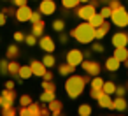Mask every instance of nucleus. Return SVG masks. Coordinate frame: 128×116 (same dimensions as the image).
<instances>
[{
  "instance_id": "f257e3e1",
  "label": "nucleus",
  "mask_w": 128,
  "mask_h": 116,
  "mask_svg": "<svg viewBox=\"0 0 128 116\" xmlns=\"http://www.w3.org/2000/svg\"><path fill=\"white\" fill-rule=\"evenodd\" d=\"M70 37H74L81 44H90L95 41V28L90 23H79L76 28L70 30Z\"/></svg>"
},
{
  "instance_id": "f03ea898",
  "label": "nucleus",
  "mask_w": 128,
  "mask_h": 116,
  "mask_svg": "<svg viewBox=\"0 0 128 116\" xmlns=\"http://www.w3.org/2000/svg\"><path fill=\"white\" fill-rule=\"evenodd\" d=\"M84 86H86L84 76H72V74H70V77H68L67 83H65V91H67V95H68L70 98H77V97L82 93Z\"/></svg>"
},
{
  "instance_id": "7ed1b4c3",
  "label": "nucleus",
  "mask_w": 128,
  "mask_h": 116,
  "mask_svg": "<svg viewBox=\"0 0 128 116\" xmlns=\"http://www.w3.org/2000/svg\"><path fill=\"white\" fill-rule=\"evenodd\" d=\"M110 21H112L116 27L124 28V27L128 25V11H126L123 6L118 7V9H114V11L110 13Z\"/></svg>"
},
{
  "instance_id": "20e7f679",
  "label": "nucleus",
  "mask_w": 128,
  "mask_h": 116,
  "mask_svg": "<svg viewBox=\"0 0 128 116\" xmlns=\"http://www.w3.org/2000/svg\"><path fill=\"white\" fill-rule=\"evenodd\" d=\"M81 67H82L84 72L90 74V76H98L100 70H102V65H100L98 62H95V60H90V58H88V60H82Z\"/></svg>"
},
{
  "instance_id": "39448f33",
  "label": "nucleus",
  "mask_w": 128,
  "mask_h": 116,
  "mask_svg": "<svg viewBox=\"0 0 128 116\" xmlns=\"http://www.w3.org/2000/svg\"><path fill=\"white\" fill-rule=\"evenodd\" d=\"M82 60H84V55H82L81 49H70V51L67 53V63H70V65H74V67L81 65Z\"/></svg>"
},
{
  "instance_id": "423d86ee",
  "label": "nucleus",
  "mask_w": 128,
  "mask_h": 116,
  "mask_svg": "<svg viewBox=\"0 0 128 116\" xmlns=\"http://www.w3.org/2000/svg\"><path fill=\"white\" fill-rule=\"evenodd\" d=\"M39 11H40V14H44V16L54 14V11H56V2H54V0H40Z\"/></svg>"
},
{
  "instance_id": "0eeeda50",
  "label": "nucleus",
  "mask_w": 128,
  "mask_h": 116,
  "mask_svg": "<svg viewBox=\"0 0 128 116\" xmlns=\"http://www.w3.org/2000/svg\"><path fill=\"white\" fill-rule=\"evenodd\" d=\"M95 13H96V7H95V6H91L90 2H88V4H84L82 7H79V9H77V16H79L81 20H84V21H88V20H90Z\"/></svg>"
},
{
  "instance_id": "6e6552de",
  "label": "nucleus",
  "mask_w": 128,
  "mask_h": 116,
  "mask_svg": "<svg viewBox=\"0 0 128 116\" xmlns=\"http://www.w3.org/2000/svg\"><path fill=\"white\" fill-rule=\"evenodd\" d=\"M30 16H32V9H30L28 6L18 7V11H16V20H18V21H21V23L30 21Z\"/></svg>"
},
{
  "instance_id": "1a4fd4ad",
  "label": "nucleus",
  "mask_w": 128,
  "mask_h": 116,
  "mask_svg": "<svg viewBox=\"0 0 128 116\" xmlns=\"http://www.w3.org/2000/svg\"><path fill=\"white\" fill-rule=\"evenodd\" d=\"M30 69H32V74L34 76H39V77H42L44 74H46V70H48V67L42 63V60L39 62V60H34L32 63H30Z\"/></svg>"
},
{
  "instance_id": "9d476101",
  "label": "nucleus",
  "mask_w": 128,
  "mask_h": 116,
  "mask_svg": "<svg viewBox=\"0 0 128 116\" xmlns=\"http://www.w3.org/2000/svg\"><path fill=\"white\" fill-rule=\"evenodd\" d=\"M128 44V34L124 32H116L112 35V46L114 48H121V46H126Z\"/></svg>"
},
{
  "instance_id": "9b49d317",
  "label": "nucleus",
  "mask_w": 128,
  "mask_h": 116,
  "mask_svg": "<svg viewBox=\"0 0 128 116\" xmlns=\"http://www.w3.org/2000/svg\"><path fill=\"white\" fill-rule=\"evenodd\" d=\"M39 44H40V48H42L46 53H53V51H54V41H53L49 35H42L40 41H39Z\"/></svg>"
},
{
  "instance_id": "f8f14e48",
  "label": "nucleus",
  "mask_w": 128,
  "mask_h": 116,
  "mask_svg": "<svg viewBox=\"0 0 128 116\" xmlns=\"http://www.w3.org/2000/svg\"><path fill=\"white\" fill-rule=\"evenodd\" d=\"M2 98H4V102H2V105L0 107H6V105H12L14 104V100H16V93H14V90H4L2 91Z\"/></svg>"
},
{
  "instance_id": "ddd939ff",
  "label": "nucleus",
  "mask_w": 128,
  "mask_h": 116,
  "mask_svg": "<svg viewBox=\"0 0 128 116\" xmlns=\"http://www.w3.org/2000/svg\"><path fill=\"white\" fill-rule=\"evenodd\" d=\"M109 28H110V25H109L107 21H104L100 27H96V28H95V39H104V37L107 35Z\"/></svg>"
},
{
  "instance_id": "4468645a",
  "label": "nucleus",
  "mask_w": 128,
  "mask_h": 116,
  "mask_svg": "<svg viewBox=\"0 0 128 116\" xmlns=\"http://www.w3.org/2000/svg\"><path fill=\"white\" fill-rule=\"evenodd\" d=\"M119 67H121V62H119L116 56H110V58H107V62H105V69H107L109 72H116Z\"/></svg>"
},
{
  "instance_id": "2eb2a0df",
  "label": "nucleus",
  "mask_w": 128,
  "mask_h": 116,
  "mask_svg": "<svg viewBox=\"0 0 128 116\" xmlns=\"http://www.w3.org/2000/svg\"><path fill=\"white\" fill-rule=\"evenodd\" d=\"M48 107H49V112H51V114H54V116H58V114L62 112V107H63V104H62L60 100H56V98H53L51 102H48Z\"/></svg>"
},
{
  "instance_id": "dca6fc26",
  "label": "nucleus",
  "mask_w": 128,
  "mask_h": 116,
  "mask_svg": "<svg viewBox=\"0 0 128 116\" xmlns=\"http://www.w3.org/2000/svg\"><path fill=\"white\" fill-rule=\"evenodd\" d=\"M96 100H98V105H100V107H104V109H112V98H110V95L104 93V95L98 97Z\"/></svg>"
},
{
  "instance_id": "f3484780",
  "label": "nucleus",
  "mask_w": 128,
  "mask_h": 116,
  "mask_svg": "<svg viewBox=\"0 0 128 116\" xmlns=\"http://www.w3.org/2000/svg\"><path fill=\"white\" fill-rule=\"evenodd\" d=\"M44 21L40 20V21H37V23H32V34L35 35V37H42L44 35Z\"/></svg>"
},
{
  "instance_id": "a211bd4d",
  "label": "nucleus",
  "mask_w": 128,
  "mask_h": 116,
  "mask_svg": "<svg viewBox=\"0 0 128 116\" xmlns=\"http://www.w3.org/2000/svg\"><path fill=\"white\" fill-rule=\"evenodd\" d=\"M30 76H34L32 74V69H30V65H20V72H18V77L23 81V79H28Z\"/></svg>"
},
{
  "instance_id": "6ab92c4d",
  "label": "nucleus",
  "mask_w": 128,
  "mask_h": 116,
  "mask_svg": "<svg viewBox=\"0 0 128 116\" xmlns=\"http://www.w3.org/2000/svg\"><path fill=\"white\" fill-rule=\"evenodd\" d=\"M25 111H26V116H39L40 114V105L32 102L30 105H25Z\"/></svg>"
},
{
  "instance_id": "aec40b11",
  "label": "nucleus",
  "mask_w": 128,
  "mask_h": 116,
  "mask_svg": "<svg viewBox=\"0 0 128 116\" xmlns=\"http://www.w3.org/2000/svg\"><path fill=\"white\" fill-rule=\"evenodd\" d=\"M112 56H116L119 62H124V60L128 58V49H126V46L116 48V51H114V55H112Z\"/></svg>"
},
{
  "instance_id": "412c9836",
  "label": "nucleus",
  "mask_w": 128,
  "mask_h": 116,
  "mask_svg": "<svg viewBox=\"0 0 128 116\" xmlns=\"http://www.w3.org/2000/svg\"><path fill=\"white\" fill-rule=\"evenodd\" d=\"M112 109L124 111V109H126V100H124V97H116V98L112 100Z\"/></svg>"
},
{
  "instance_id": "4be33fe9",
  "label": "nucleus",
  "mask_w": 128,
  "mask_h": 116,
  "mask_svg": "<svg viewBox=\"0 0 128 116\" xmlns=\"http://www.w3.org/2000/svg\"><path fill=\"white\" fill-rule=\"evenodd\" d=\"M104 21H105V20H104V18L100 16V13H95V14H93V16H91V18L88 20V23H90V25H91L93 28H96V27H100V25H102Z\"/></svg>"
},
{
  "instance_id": "5701e85b",
  "label": "nucleus",
  "mask_w": 128,
  "mask_h": 116,
  "mask_svg": "<svg viewBox=\"0 0 128 116\" xmlns=\"http://www.w3.org/2000/svg\"><path fill=\"white\" fill-rule=\"evenodd\" d=\"M74 70H76V67L70 65V63H62V65L58 67V72H60L62 76H70Z\"/></svg>"
},
{
  "instance_id": "b1692460",
  "label": "nucleus",
  "mask_w": 128,
  "mask_h": 116,
  "mask_svg": "<svg viewBox=\"0 0 128 116\" xmlns=\"http://www.w3.org/2000/svg\"><path fill=\"white\" fill-rule=\"evenodd\" d=\"M18 55H20V49H18V46H14V44H11V46L7 48V51H6V58H7V60H14Z\"/></svg>"
},
{
  "instance_id": "393cba45",
  "label": "nucleus",
  "mask_w": 128,
  "mask_h": 116,
  "mask_svg": "<svg viewBox=\"0 0 128 116\" xmlns=\"http://www.w3.org/2000/svg\"><path fill=\"white\" fill-rule=\"evenodd\" d=\"M18 72H20V63L14 62V60H9V62H7V74L18 76Z\"/></svg>"
},
{
  "instance_id": "a878e982",
  "label": "nucleus",
  "mask_w": 128,
  "mask_h": 116,
  "mask_svg": "<svg viewBox=\"0 0 128 116\" xmlns=\"http://www.w3.org/2000/svg\"><path fill=\"white\" fill-rule=\"evenodd\" d=\"M42 63L49 69V67H53L54 63H56V60H54V56H53V53H46L44 55V58H42Z\"/></svg>"
},
{
  "instance_id": "bb28decb",
  "label": "nucleus",
  "mask_w": 128,
  "mask_h": 116,
  "mask_svg": "<svg viewBox=\"0 0 128 116\" xmlns=\"http://www.w3.org/2000/svg\"><path fill=\"white\" fill-rule=\"evenodd\" d=\"M102 90H104V93L112 95V93L116 91V84H114L112 81H105V83H104V86H102Z\"/></svg>"
},
{
  "instance_id": "cd10ccee",
  "label": "nucleus",
  "mask_w": 128,
  "mask_h": 116,
  "mask_svg": "<svg viewBox=\"0 0 128 116\" xmlns=\"http://www.w3.org/2000/svg\"><path fill=\"white\" fill-rule=\"evenodd\" d=\"M53 98H54V91L44 90V93H40V102H42V104H48V102H51Z\"/></svg>"
},
{
  "instance_id": "c85d7f7f",
  "label": "nucleus",
  "mask_w": 128,
  "mask_h": 116,
  "mask_svg": "<svg viewBox=\"0 0 128 116\" xmlns=\"http://www.w3.org/2000/svg\"><path fill=\"white\" fill-rule=\"evenodd\" d=\"M81 2L79 0H62V6L65 7V9H74V7H77Z\"/></svg>"
},
{
  "instance_id": "c756f323",
  "label": "nucleus",
  "mask_w": 128,
  "mask_h": 116,
  "mask_svg": "<svg viewBox=\"0 0 128 116\" xmlns=\"http://www.w3.org/2000/svg\"><path fill=\"white\" fill-rule=\"evenodd\" d=\"M42 90H48V91H56V84L53 81H42Z\"/></svg>"
},
{
  "instance_id": "7c9ffc66",
  "label": "nucleus",
  "mask_w": 128,
  "mask_h": 116,
  "mask_svg": "<svg viewBox=\"0 0 128 116\" xmlns=\"http://www.w3.org/2000/svg\"><path fill=\"white\" fill-rule=\"evenodd\" d=\"M79 114H81V116H90V114H91V105H88V104L79 105Z\"/></svg>"
},
{
  "instance_id": "2f4dec72",
  "label": "nucleus",
  "mask_w": 128,
  "mask_h": 116,
  "mask_svg": "<svg viewBox=\"0 0 128 116\" xmlns=\"http://www.w3.org/2000/svg\"><path fill=\"white\" fill-rule=\"evenodd\" d=\"M90 83H91V88H102L104 86V79L98 76H95V79H91Z\"/></svg>"
},
{
  "instance_id": "473e14b6",
  "label": "nucleus",
  "mask_w": 128,
  "mask_h": 116,
  "mask_svg": "<svg viewBox=\"0 0 128 116\" xmlns=\"http://www.w3.org/2000/svg\"><path fill=\"white\" fill-rule=\"evenodd\" d=\"M2 114L4 116H14L16 114V109L12 105H6V107H2Z\"/></svg>"
},
{
  "instance_id": "72a5a7b5",
  "label": "nucleus",
  "mask_w": 128,
  "mask_h": 116,
  "mask_svg": "<svg viewBox=\"0 0 128 116\" xmlns=\"http://www.w3.org/2000/svg\"><path fill=\"white\" fill-rule=\"evenodd\" d=\"M110 13H112V9H110L109 6H105V7H102V9H100V16H102L104 20L110 18Z\"/></svg>"
},
{
  "instance_id": "f704fd0d",
  "label": "nucleus",
  "mask_w": 128,
  "mask_h": 116,
  "mask_svg": "<svg viewBox=\"0 0 128 116\" xmlns=\"http://www.w3.org/2000/svg\"><path fill=\"white\" fill-rule=\"evenodd\" d=\"M63 28H65V23H63L62 20H56V21L53 23V30H54V32H63Z\"/></svg>"
},
{
  "instance_id": "c9c22d12",
  "label": "nucleus",
  "mask_w": 128,
  "mask_h": 116,
  "mask_svg": "<svg viewBox=\"0 0 128 116\" xmlns=\"http://www.w3.org/2000/svg\"><path fill=\"white\" fill-rule=\"evenodd\" d=\"M30 104H32V97L30 95L25 93V95L20 97V105H30Z\"/></svg>"
},
{
  "instance_id": "e433bc0d",
  "label": "nucleus",
  "mask_w": 128,
  "mask_h": 116,
  "mask_svg": "<svg viewBox=\"0 0 128 116\" xmlns=\"http://www.w3.org/2000/svg\"><path fill=\"white\" fill-rule=\"evenodd\" d=\"M25 42H26L28 46H35V44H37V37H35L34 34H30V35H25Z\"/></svg>"
},
{
  "instance_id": "4c0bfd02",
  "label": "nucleus",
  "mask_w": 128,
  "mask_h": 116,
  "mask_svg": "<svg viewBox=\"0 0 128 116\" xmlns=\"http://www.w3.org/2000/svg\"><path fill=\"white\" fill-rule=\"evenodd\" d=\"M40 11H32V16H30V21L32 23H37V21H40Z\"/></svg>"
},
{
  "instance_id": "58836bf2",
  "label": "nucleus",
  "mask_w": 128,
  "mask_h": 116,
  "mask_svg": "<svg viewBox=\"0 0 128 116\" xmlns=\"http://www.w3.org/2000/svg\"><path fill=\"white\" fill-rule=\"evenodd\" d=\"M93 98H98V97H102L104 95V90L102 88H91V93H90Z\"/></svg>"
},
{
  "instance_id": "ea45409f",
  "label": "nucleus",
  "mask_w": 128,
  "mask_h": 116,
  "mask_svg": "<svg viewBox=\"0 0 128 116\" xmlns=\"http://www.w3.org/2000/svg\"><path fill=\"white\" fill-rule=\"evenodd\" d=\"M7 62L9 60H0V74H7Z\"/></svg>"
},
{
  "instance_id": "a19ab883",
  "label": "nucleus",
  "mask_w": 128,
  "mask_h": 116,
  "mask_svg": "<svg viewBox=\"0 0 128 116\" xmlns=\"http://www.w3.org/2000/svg\"><path fill=\"white\" fill-rule=\"evenodd\" d=\"M12 37H14V41H16V42L25 41V34H23V32H14V35H12Z\"/></svg>"
},
{
  "instance_id": "79ce46f5",
  "label": "nucleus",
  "mask_w": 128,
  "mask_h": 116,
  "mask_svg": "<svg viewBox=\"0 0 128 116\" xmlns=\"http://www.w3.org/2000/svg\"><path fill=\"white\" fill-rule=\"evenodd\" d=\"M91 49H93L95 53H102V51H105V49H104V46H102L100 42H95V44L91 46Z\"/></svg>"
},
{
  "instance_id": "37998d69",
  "label": "nucleus",
  "mask_w": 128,
  "mask_h": 116,
  "mask_svg": "<svg viewBox=\"0 0 128 116\" xmlns=\"http://www.w3.org/2000/svg\"><path fill=\"white\" fill-rule=\"evenodd\" d=\"M118 97H124V93H126V88L124 86H116V91H114Z\"/></svg>"
},
{
  "instance_id": "c03bdc74",
  "label": "nucleus",
  "mask_w": 128,
  "mask_h": 116,
  "mask_svg": "<svg viewBox=\"0 0 128 116\" xmlns=\"http://www.w3.org/2000/svg\"><path fill=\"white\" fill-rule=\"evenodd\" d=\"M109 7L114 11V9H118V7H121V2L119 0H109Z\"/></svg>"
},
{
  "instance_id": "a18cd8bd",
  "label": "nucleus",
  "mask_w": 128,
  "mask_h": 116,
  "mask_svg": "<svg viewBox=\"0 0 128 116\" xmlns=\"http://www.w3.org/2000/svg\"><path fill=\"white\" fill-rule=\"evenodd\" d=\"M12 4L16 7H21V6H26V0H12Z\"/></svg>"
},
{
  "instance_id": "49530a36",
  "label": "nucleus",
  "mask_w": 128,
  "mask_h": 116,
  "mask_svg": "<svg viewBox=\"0 0 128 116\" xmlns=\"http://www.w3.org/2000/svg\"><path fill=\"white\" fill-rule=\"evenodd\" d=\"M40 114H42V116L51 114V112H49V107H48V105H40Z\"/></svg>"
},
{
  "instance_id": "de8ad7c7",
  "label": "nucleus",
  "mask_w": 128,
  "mask_h": 116,
  "mask_svg": "<svg viewBox=\"0 0 128 116\" xmlns=\"http://www.w3.org/2000/svg\"><path fill=\"white\" fill-rule=\"evenodd\" d=\"M42 77H44V79H46V81H53V74H51V72H49V70H46V74H44V76H42Z\"/></svg>"
},
{
  "instance_id": "09e8293b",
  "label": "nucleus",
  "mask_w": 128,
  "mask_h": 116,
  "mask_svg": "<svg viewBox=\"0 0 128 116\" xmlns=\"http://www.w3.org/2000/svg\"><path fill=\"white\" fill-rule=\"evenodd\" d=\"M4 25H6V14L0 13V27H4Z\"/></svg>"
},
{
  "instance_id": "8fccbe9b",
  "label": "nucleus",
  "mask_w": 128,
  "mask_h": 116,
  "mask_svg": "<svg viewBox=\"0 0 128 116\" xmlns=\"http://www.w3.org/2000/svg\"><path fill=\"white\" fill-rule=\"evenodd\" d=\"M6 88L7 90H14V81H7L6 83Z\"/></svg>"
},
{
  "instance_id": "3c124183",
  "label": "nucleus",
  "mask_w": 128,
  "mask_h": 116,
  "mask_svg": "<svg viewBox=\"0 0 128 116\" xmlns=\"http://www.w3.org/2000/svg\"><path fill=\"white\" fill-rule=\"evenodd\" d=\"M67 41H68V37H67L65 34H62V35H60V42H62V44H65Z\"/></svg>"
},
{
  "instance_id": "603ef678",
  "label": "nucleus",
  "mask_w": 128,
  "mask_h": 116,
  "mask_svg": "<svg viewBox=\"0 0 128 116\" xmlns=\"http://www.w3.org/2000/svg\"><path fill=\"white\" fill-rule=\"evenodd\" d=\"M2 13H4L6 16H9V14H12V9H11V7H6V9H4Z\"/></svg>"
},
{
  "instance_id": "864d4df0",
  "label": "nucleus",
  "mask_w": 128,
  "mask_h": 116,
  "mask_svg": "<svg viewBox=\"0 0 128 116\" xmlns=\"http://www.w3.org/2000/svg\"><path fill=\"white\" fill-rule=\"evenodd\" d=\"M121 63H124V67H128V58H126L124 62H121Z\"/></svg>"
},
{
  "instance_id": "5fc2aeb1",
  "label": "nucleus",
  "mask_w": 128,
  "mask_h": 116,
  "mask_svg": "<svg viewBox=\"0 0 128 116\" xmlns=\"http://www.w3.org/2000/svg\"><path fill=\"white\" fill-rule=\"evenodd\" d=\"M2 102H4V98H2V95H0V105H2Z\"/></svg>"
},
{
  "instance_id": "6e6d98bb",
  "label": "nucleus",
  "mask_w": 128,
  "mask_h": 116,
  "mask_svg": "<svg viewBox=\"0 0 128 116\" xmlns=\"http://www.w3.org/2000/svg\"><path fill=\"white\" fill-rule=\"evenodd\" d=\"M79 2H84V4H88V2H90V0H79Z\"/></svg>"
},
{
  "instance_id": "4d7b16f0",
  "label": "nucleus",
  "mask_w": 128,
  "mask_h": 116,
  "mask_svg": "<svg viewBox=\"0 0 128 116\" xmlns=\"http://www.w3.org/2000/svg\"><path fill=\"white\" fill-rule=\"evenodd\" d=\"M126 90H128V86H126Z\"/></svg>"
}]
</instances>
